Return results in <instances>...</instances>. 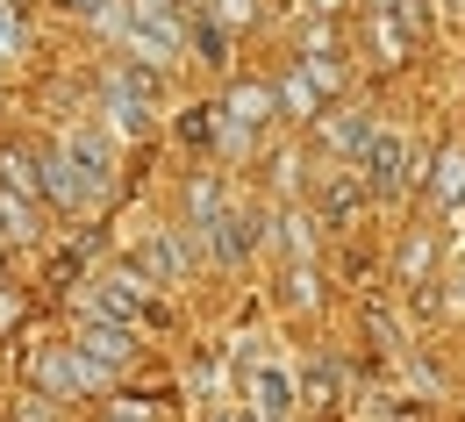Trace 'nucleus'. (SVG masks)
<instances>
[{"label":"nucleus","instance_id":"f257e3e1","mask_svg":"<svg viewBox=\"0 0 465 422\" xmlns=\"http://www.w3.org/2000/svg\"><path fill=\"white\" fill-rule=\"evenodd\" d=\"M72 165H86V193L108 180V151H101V136H72Z\"/></svg>","mask_w":465,"mask_h":422},{"label":"nucleus","instance_id":"f03ea898","mask_svg":"<svg viewBox=\"0 0 465 422\" xmlns=\"http://www.w3.org/2000/svg\"><path fill=\"white\" fill-rule=\"evenodd\" d=\"M265 108H272V93H265V86H243V93L230 101V122H236V129H258Z\"/></svg>","mask_w":465,"mask_h":422},{"label":"nucleus","instance_id":"7ed1b4c3","mask_svg":"<svg viewBox=\"0 0 465 422\" xmlns=\"http://www.w3.org/2000/svg\"><path fill=\"white\" fill-rule=\"evenodd\" d=\"M372 180L401 186V143H394V136H372Z\"/></svg>","mask_w":465,"mask_h":422},{"label":"nucleus","instance_id":"20e7f679","mask_svg":"<svg viewBox=\"0 0 465 422\" xmlns=\"http://www.w3.org/2000/svg\"><path fill=\"white\" fill-rule=\"evenodd\" d=\"M79 344H86L94 358H122V351H129V337H122V329H108V322H86V329H79Z\"/></svg>","mask_w":465,"mask_h":422},{"label":"nucleus","instance_id":"39448f33","mask_svg":"<svg viewBox=\"0 0 465 422\" xmlns=\"http://www.w3.org/2000/svg\"><path fill=\"white\" fill-rule=\"evenodd\" d=\"M287 408H293V401H287V379H280V372H258V416L280 422Z\"/></svg>","mask_w":465,"mask_h":422},{"label":"nucleus","instance_id":"423d86ee","mask_svg":"<svg viewBox=\"0 0 465 422\" xmlns=\"http://www.w3.org/2000/svg\"><path fill=\"white\" fill-rule=\"evenodd\" d=\"M437 193H444V201H459V193H465V158H459V151L437 165Z\"/></svg>","mask_w":465,"mask_h":422},{"label":"nucleus","instance_id":"0eeeda50","mask_svg":"<svg viewBox=\"0 0 465 422\" xmlns=\"http://www.w3.org/2000/svg\"><path fill=\"white\" fill-rule=\"evenodd\" d=\"M0 237H29V208H15V201H0Z\"/></svg>","mask_w":465,"mask_h":422}]
</instances>
